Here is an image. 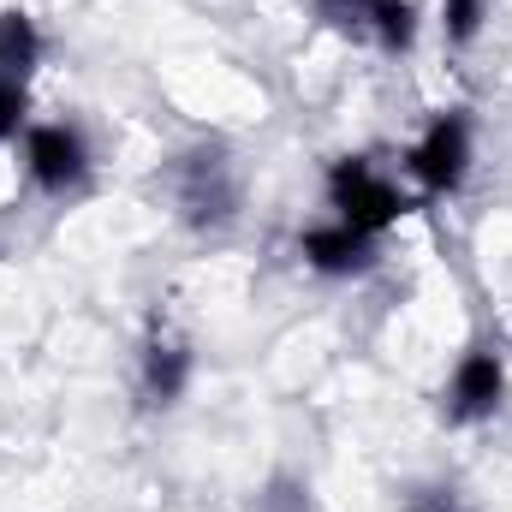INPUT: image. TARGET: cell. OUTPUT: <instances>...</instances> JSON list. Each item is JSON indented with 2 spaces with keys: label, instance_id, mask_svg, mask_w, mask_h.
<instances>
[{
  "label": "cell",
  "instance_id": "3",
  "mask_svg": "<svg viewBox=\"0 0 512 512\" xmlns=\"http://www.w3.org/2000/svg\"><path fill=\"white\" fill-rule=\"evenodd\" d=\"M322 197H328L334 221H346V227H358L370 239H382L387 227H399V215L411 209L405 191L387 179L376 161H364V155H340L328 167V179H322Z\"/></svg>",
  "mask_w": 512,
  "mask_h": 512
},
{
  "label": "cell",
  "instance_id": "11",
  "mask_svg": "<svg viewBox=\"0 0 512 512\" xmlns=\"http://www.w3.org/2000/svg\"><path fill=\"white\" fill-rule=\"evenodd\" d=\"M256 512H310V483L298 471H274L256 495Z\"/></svg>",
  "mask_w": 512,
  "mask_h": 512
},
{
  "label": "cell",
  "instance_id": "7",
  "mask_svg": "<svg viewBox=\"0 0 512 512\" xmlns=\"http://www.w3.org/2000/svg\"><path fill=\"white\" fill-rule=\"evenodd\" d=\"M191 370H197L191 340H185V334H173V328H149V340H143V352H137V382H143V399H149V405H161V411H173V405L185 399V387H191Z\"/></svg>",
  "mask_w": 512,
  "mask_h": 512
},
{
  "label": "cell",
  "instance_id": "10",
  "mask_svg": "<svg viewBox=\"0 0 512 512\" xmlns=\"http://www.w3.org/2000/svg\"><path fill=\"white\" fill-rule=\"evenodd\" d=\"M489 12H495V0H441V36H447V48H471L483 36Z\"/></svg>",
  "mask_w": 512,
  "mask_h": 512
},
{
  "label": "cell",
  "instance_id": "5",
  "mask_svg": "<svg viewBox=\"0 0 512 512\" xmlns=\"http://www.w3.org/2000/svg\"><path fill=\"white\" fill-rule=\"evenodd\" d=\"M501 405H507V358L489 340H477L459 352L453 376L441 387V411H447V423L471 429V423H489Z\"/></svg>",
  "mask_w": 512,
  "mask_h": 512
},
{
  "label": "cell",
  "instance_id": "1",
  "mask_svg": "<svg viewBox=\"0 0 512 512\" xmlns=\"http://www.w3.org/2000/svg\"><path fill=\"white\" fill-rule=\"evenodd\" d=\"M167 197H173V215L191 233H221V227L239 221L245 173H239V161H233L227 143H191L167 167Z\"/></svg>",
  "mask_w": 512,
  "mask_h": 512
},
{
  "label": "cell",
  "instance_id": "4",
  "mask_svg": "<svg viewBox=\"0 0 512 512\" xmlns=\"http://www.w3.org/2000/svg\"><path fill=\"white\" fill-rule=\"evenodd\" d=\"M90 167H96V155H90L84 126H72V120H30V131H24V173H30V185L42 197H78L90 185Z\"/></svg>",
  "mask_w": 512,
  "mask_h": 512
},
{
  "label": "cell",
  "instance_id": "8",
  "mask_svg": "<svg viewBox=\"0 0 512 512\" xmlns=\"http://www.w3.org/2000/svg\"><path fill=\"white\" fill-rule=\"evenodd\" d=\"M42 54H48L42 24H36L24 6H6V12H0V78L30 84V72L42 66Z\"/></svg>",
  "mask_w": 512,
  "mask_h": 512
},
{
  "label": "cell",
  "instance_id": "13",
  "mask_svg": "<svg viewBox=\"0 0 512 512\" xmlns=\"http://www.w3.org/2000/svg\"><path fill=\"white\" fill-rule=\"evenodd\" d=\"M411 512H477V501L453 483H423V489H411Z\"/></svg>",
  "mask_w": 512,
  "mask_h": 512
},
{
  "label": "cell",
  "instance_id": "6",
  "mask_svg": "<svg viewBox=\"0 0 512 512\" xmlns=\"http://www.w3.org/2000/svg\"><path fill=\"white\" fill-rule=\"evenodd\" d=\"M298 256L322 280H364L382 262V239H370V233H358L346 221H316V227L298 233Z\"/></svg>",
  "mask_w": 512,
  "mask_h": 512
},
{
  "label": "cell",
  "instance_id": "14",
  "mask_svg": "<svg viewBox=\"0 0 512 512\" xmlns=\"http://www.w3.org/2000/svg\"><path fill=\"white\" fill-rule=\"evenodd\" d=\"M322 24L346 30V36H364V0H310Z\"/></svg>",
  "mask_w": 512,
  "mask_h": 512
},
{
  "label": "cell",
  "instance_id": "2",
  "mask_svg": "<svg viewBox=\"0 0 512 512\" xmlns=\"http://www.w3.org/2000/svg\"><path fill=\"white\" fill-rule=\"evenodd\" d=\"M471 161H477V126L465 108H441L399 155L405 179H417L429 197H453L471 179Z\"/></svg>",
  "mask_w": 512,
  "mask_h": 512
},
{
  "label": "cell",
  "instance_id": "12",
  "mask_svg": "<svg viewBox=\"0 0 512 512\" xmlns=\"http://www.w3.org/2000/svg\"><path fill=\"white\" fill-rule=\"evenodd\" d=\"M24 131H30V84L0 78V149H6V143H18Z\"/></svg>",
  "mask_w": 512,
  "mask_h": 512
},
{
  "label": "cell",
  "instance_id": "9",
  "mask_svg": "<svg viewBox=\"0 0 512 512\" xmlns=\"http://www.w3.org/2000/svg\"><path fill=\"white\" fill-rule=\"evenodd\" d=\"M417 30H423L417 0H364V36L382 54H411L417 48Z\"/></svg>",
  "mask_w": 512,
  "mask_h": 512
}]
</instances>
